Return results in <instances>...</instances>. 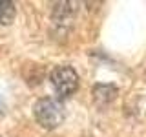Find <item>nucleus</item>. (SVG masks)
<instances>
[{
	"label": "nucleus",
	"instance_id": "7ed1b4c3",
	"mask_svg": "<svg viewBox=\"0 0 146 137\" xmlns=\"http://www.w3.org/2000/svg\"><path fill=\"white\" fill-rule=\"evenodd\" d=\"M91 95H93L95 102L108 104V102H111V100H115V97L119 95V90H117V86H113V84H97L91 90Z\"/></svg>",
	"mask_w": 146,
	"mask_h": 137
},
{
	"label": "nucleus",
	"instance_id": "f03ea898",
	"mask_svg": "<svg viewBox=\"0 0 146 137\" xmlns=\"http://www.w3.org/2000/svg\"><path fill=\"white\" fill-rule=\"evenodd\" d=\"M49 80L55 90V93L60 99L70 97L79 88V75L71 66H57L49 73Z\"/></svg>",
	"mask_w": 146,
	"mask_h": 137
},
{
	"label": "nucleus",
	"instance_id": "20e7f679",
	"mask_svg": "<svg viewBox=\"0 0 146 137\" xmlns=\"http://www.w3.org/2000/svg\"><path fill=\"white\" fill-rule=\"evenodd\" d=\"M17 17V7L11 0H0V24L9 26Z\"/></svg>",
	"mask_w": 146,
	"mask_h": 137
},
{
	"label": "nucleus",
	"instance_id": "f257e3e1",
	"mask_svg": "<svg viewBox=\"0 0 146 137\" xmlns=\"http://www.w3.org/2000/svg\"><path fill=\"white\" fill-rule=\"evenodd\" d=\"M33 115L42 128L55 130L64 122V110L58 100L51 97H42L33 104Z\"/></svg>",
	"mask_w": 146,
	"mask_h": 137
}]
</instances>
